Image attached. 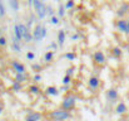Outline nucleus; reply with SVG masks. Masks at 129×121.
<instances>
[{"label":"nucleus","instance_id":"30","mask_svg":"<svg viewBox=\"0 0 129 121\" xmlns=\"http://www.w3.org/2000/svg\"><path fill=\"white\" fill-rule=\"evenodd\" d=\"M5 13H6V10H5V6H4L3 1H0V16H4V15H5Z\"/></svg>","mask_w":129,"mask_h":121},{"label":"nucleus","instance_id":"35","mask_svg":"<svg viewBox=\"0 0 129 121\" xmlns=\"http://www.w3.org/2000/svg\"><path fill=\"white\" fill-rule=\"evenodd\" d=\"M58 45H59V44H58V43H54V42H53V43L50 44V47H51V49H53V50H56Z\"/></svg>","mask_w":129,"mask_h":121},{"label":"nucleus","instance_id":"25","mask_svg":"<svg viewBox=\"0 0 129 121\" xmlns=\"http://www.w3.org/2000/svg\"><path fill=\"white\" fill-rule=\"evenodd\" d=\"M64 58L68 59V61H74V59L77 58V56H75V53H73V52H67V53L64 54Z\"/></svg>","mask_w":129,"mask_h":121},{"label":"nucleus","instance_id":"41","mask_svg":"<svg viewBox=\"0 0 129 121\" xmlns=\"http://www.w3.org/2000/svg\"><path fill=\"white\" fill-rule=\"evenodd\" d=\"M5 121H9V120H5Z\"/></svg>","mask_w":129,"mask_h":121},{"label":"nucleus","instance_id":"14","mask_svg":"<svg viewBox=\"0 0 129 121\" xmlns=\"http://www.w3.org/2000/svg\"><path fill=\"white\" fill-rule=\"evenodd\" d=\"M14 37L18 40H23V34H21V30H20V27H19V23L14 25Z\"/></svg>","mask_w":129,"mask_h":121},{"label":"nucleus","instance_id":"22","mask_svg":"<svg viewBox=\"0 0 129 121\" xmlns=\"http://www.w3.org/2000/svg\"><path fill=\"white\" fill-rule=\"evenodd\" d=\"M112 53H113V56H114L115 58H120L122 54H123V52H122V49H120L119 47H114V48L112 49Z\"/></svg>","mask_w":129,"mask_h":121},{"label":"nucleus","instance_id":"29","mask_svg":"<svg viewBox=\"0 0 129 121\" xmlns=\"http://www.w3.org/2000/svg\"><path fill=\"white\" fill-rule=\"evenodd\" d=\"M46 15H49V16L55 15V11H54V9H53L50 5H46Z\"/></svg>","mask_w":129,"mask_h":121},{"label":"nucleus","instance_id":"6","mask_svg":"<svg viewBox=\"0 0 129 121\" xmlns=\"http://www.w3.org/2000/svg\"><path fill=\"white\" fill-rule=\"evenodd\" d=\"M11 68H13V71L15 73H25L26 72L25 66L21 62H19V61H13L11 62Z\"/></svg>","mask_w":129,"mask_h":121},{"label":"nucleus","instance_id":"36","mask_svg":"<svg viewBox=\"0 0 129 121\" xmlns=\"http://www.w3.org/2000/svg\"><path fill=\"white\" fill-rule=\"evenodd\" d=\"M3 111H4V103H3V102H0V115L3 114Z\"/></svg>","mask_w":129,"mask_h":121},{"label":"nucleus","instance_id":"27","mask_svg":"<svg viewBox=\"0 0 129 121\" xmlns=\"http://www.w3.org/2000/svg\"><path fill=\"white\" fill-rule=\"evenodd\" d=\"M74 6H75L74 0H67V4H65V9H67V10H70V9H73Z\"/></svg>","mask_w":129,"mask_h":121},{"label":"nucleus","instance_id":"32","mask_svg":"<svg viewBox=\"0 0 129 121\" xmlns=\"http://www.w3.org/2000/svg\"><path fill=\"white\" fill-rule=\"evenodd\" d=\"M74 67H70V68H68L67 70V72H65V75H69V76H73V73H74Z\"/></svg>","mask_w":129,"mask_h":121},{"label":"nucleus","instance_id":"40","mask_svg":"<svg viewBox=\"0 0 129 121\" xmlns=\"http://www.w3.org/2000/svg\"><path fill=\"white\" fill-rule=\"evenodd\" d=\"M54 1H56V3H59V1H60V0H54Z\"/></svg>","mask_w":129,"mask_h":121},{"label":"nucleus","instance_id":"10","mask_svg":"<svg viewBox=\"0 0 129 121\" xmlns=\"http://www.w3.org/2000/svg\"><path fill=\"white\" fill-rule=\"evenodd\" d=\"M11 50H13V52H15V53L21 52V42H20V40H18L15 37H14L13 40H11Z\"/></svg>","mask_w":129,"mask_h":121},{"label":"nucleus","instance_id":"33","mask_svg":"<svg viewBox=\"0 0 129 121\" xmlns=\"http://www.w3.org/2000/svg\"><path fill=\"white\" fill-rule=\"evenodd\" d=\"M33 80L35 81V82H42V75H39V73H37L34 77H33Z\"/></svg>","mask_w":129,"mask_h":121},{"label":"nucleus","instance_id":"26","mask_svg":"<svg viewBox=\"0 0 129 121\" xmlns=\"http://www.w3.org/2000/svg\"><path fill=\"white\" fill-rule=\"evenodd\" d=\"M50 24H53V25H58L59 24V22H60V18L58 16V15H53V16H50Z\"/></svg>","mask_w":129,"mask_h":121},{"label":"nucleus","instance_id":"39","mask_svg":"<svg viewBox=\"0 0 129 121\" xmlns=\"http://www.w3.org/2000/svg\"><path fill=\"white\" fill-rule=\"evenodd\" d=\"M33 1H34V0H28V3H29V5H33Z\"/></svg>","mask_w":129,"mask_h":121},{"label":"nucleus","instance_id":"24","mask_svg":"<svg viewBox=\"0 0 129 121\" xmlns=\"http://www.w3.org/2000/svg\"><path fill=\"white\" fill-rule=\"evenodd\" d=\"M61 83H63L64 86H69V84L72 83V76L65 75V76L63 77V80H61Z\"/></svg>","mask_w":129,"mask_h":121},{"label":"nucleus","instance_id":"16","mask_svg":"<svg viewBox=\"0 0 129 121\" xmlns=\"http://www.w3.org/2000/svg\"><path fill=\"white\" fill-rule=\"evenodd\" d=\"M65 30L64 29H60L59 32H58V44L59 45H63L64 43H65Z\"/></svg>","mask_w":129,"mask_h":121},{"label":"nucleus","instance_id":"21","mask_svg":"<svg viewBox=\"0 0 129 121\" xmlns=\"http://www.w3.org/2000/svg\"><path fill=\"white\" fill-rule=\"evenodd\" d=\"M65 13H67L65 5H63V4H59V6H58V16H59V18H63V16L65 15Z\"/></svg>","mask_w":129,"mask_h":121},{"label":"nucleus","instance_id":"19","mask_svg":"<svg viewBox=\"0 0 129 121\" xmlns=\"http://www.w3.org/2000/svg\"><path fill=\"white\" fill-rule=\"evenodd\" d=\"M129 11V4H123L120 8H119V10H118V15L119 16H123L125 13H128Z\"/></svg>","mask_w":129,"mask_h":121},{"label":"nucleus","instance_id":"38","mask_svg":"<svg viewBox=\"0 0 129 121\" xmlns=\"http://www.w3.org/2000/svg\"><path fill=\"white\" fill-rule=\"evenodd\" d=\"M78 38H79V36H78V34H73V36H72V39L73 40H77Z\"/></svg>","mask_w":129,"mask_h":121},{"label":"nucleus","instance_id":"18","mask_svg":"<svg viewBox=\"0 0 129 121\" xmlns=\"http://www.w3.org/2000/svg\"><path fill=\"white\" fill-rule=\"evenodd\" d=\"M53 59H54V50H48L45 53V56H44V61L46 63H50Z\"/></svg>","mask_w":129,"mask_h":121},{"label":"nucleus","instance_id":"28","mask_svg":"<svg viewBox=\"0 0 129 121\" xmlns=\"http://www.w3.org/2000/svg\"><path fill=\"white\" fill-rule=\"evenodd\" d=\"M26 58H28V61H34L35 59V53L33 50H28L26 52Z\"/></svg>","mask_w":129,"mask_h":121},{"label":"nucleus","instance_id":"1","mask_svg":"<svg viewBox=\"0 0 129 121\" xmlns=\"http://www.w3.org/2000/svg\"><path fill=\"white\" fill-rule=\"evenodd\" d=\"M72 117V114L70 111L68 110H64V109H56V110H53L50 114H49V119L53 121H67Z\"/></svg>","mask_w":129,"mask_h":121},{"label":"nucleus","instance_id":"8","mask_svg":"<svg viewBox=\"0 0 129 121\" xmlns=\"http://www.w3.org/2000/svg\"><path fill=\"white\" fill-rule=\"evenodd\" d=\"M88 86H89V88L91 91H96L99 88V86H100V80L98 77H95V76H91L89 78V81H88Z\"/></svg>","mask_w":129,"mask_h":121},{"label":"nucleus","instance_id":"5","mask_svg":"<svg viewBox=\"0 0 129 121\" xmlns=\"http://www.w3.org/2000/svg\"><path fill=\"white\" fill-rule=\"evenodd\" d=\"M93 61H94L96 64H99V66H103V64L105 63L107 58H105V54H104L102 50H96V52L93 54Z\"/></svg>","mask_w":129,"mask_h":121},{"label":"nucleus","instance_id":"4","mask_svg":"<svg viewBox=\"0 0 129 121\" xmlns=\"http://www.w3.org/2000/svg\"><path fill=\"white\" fill-rule=\"evenodd\" d=\"M105 98H107L108 102H112L113 103V102H115L119 98V93H118V91L115 88H109L105 92Z\"/></svg>","mask_w":129,"mask_h":121},{"label":"nucleus","instance_id":"11","mask_svg":"<svg viewBox=\"0 0 129 121\" xmlns=\"http://www.w3.org/2000/svg\"><path fill=\"white\" fill-rule=\"evenodd\" d=\"M117 29L120 32V33H125L127 32V19H119L118 22H117Z\"/></svg>","mask_w":129,"mask_h":121},{"label":"nucleus","instance_id":"3","mask_svg":"<svg viewBox=\"0 0 129 121\" xmlns=\"http://www.w3.org/2000/svg\"><path fill=\"white\" fill-rule=\"evenodd\" d=\"M33 8L38 15L39 19H44L46 16V5L44 4L43 0H34L33 1Z\"/></svg>","mask_w":129,"mask_h":121},{"label":"nucleus","instance_id":"15","mask_svg":"<svg viewBox=\"0 0 129 121\" xmlns=\"http://www.w3.org/2000/svg\"><path fill=\"white\" fill-rule=\"evenodd\" d=\"M26 80H28L26 73H15L14 81H16V82H19V83H24V82H26Z\"/></svg>","mask_w":129,"mask_h":121},{"label":"nucleus","instance_id":"20","mask_svg":"<svg viewBox=\"0 0 129 121\" xmlns=\"http://www.w3.org/2000/svg\"><path fill=\"white\" fill-rule=\"evenodd\" d=\"M21 88H23V83H19V82H16V81H13V83H11V90H13L14 92H19V91H21Z\"/></svg>","mask_w":129,"mask_h":121},{"label":"nucleus","instance_id":"37","mask_svg":"<svg viewBox=\"0 0 129 121\" xmlns=\"http://www.w3.org/2000/svg\"><path fill=\"white\" fill-rule=\"evenodd\" d=\"M125 34H129V18L127 19V32H125Z\"/></svg>","mask_w":129,"mask_h":121},{"label":"nucleus","instance_id":"2","mask_svg":"<svg viewBox=\"0 0 129 121\" xmlns=\"http://www.w3.org/2000/svg\"><path fill=\"white\" fill-rule=\"evenodd\" d=\"M77 96L75 95H68V96H65L64 98H63V101H61V109H64V110H68V111H72L74 107H75V105H77Z\"/></svg>","mask_w":129,"mask_h":121},{"label":"nucleus","instance_id":"13","mask_svg":"<svg viewBox=\"0 0 129 121\" xmlns=\"http://www.w3.org/2000/svg\"><path fill=\"white\" fill-rule=\"evenodd\" d=\"M45 93H46L48 96H58V95H59V90H58L55 86H49V87H46Z\"/></svg>","mask_w":129,"mask_h":121},{"label":"nucleus","instance_id":"9","mask_svg":"<svg viewBox=\"0 0 129 121\" xmlns=\"http://www.w3.org/2000/svg\"><path fill=\"white\" fill-rule=\"evenodd\" d=\"M42 25H37L33 30V38L34 42H42L43 40V36H42Z\"/></svg>","mask_w":129,"mask_h":121},{"label":"nucleus","instance_id":"12","mask_svg":"<svg viewBox=\"0 0 129 121\" xmlns=\"http://www.w3.org/2000/svg\"><path fill=\"white\" fill-rule=\"evenodd\" d=\"M127 111H128V107H127V105H125L124 102H119V103L115 106V112H117L118 115H124Z\"/></svg>","mask_w":129,"mask_h":121},{"label":"nucleus","instance_id":"17","mask_svg":"<svg viewBox=\"0 0 129 121\" xmlns=\"http://www.w3.org/2000/svg\"><path fill=\"white\" fill-rule=\"evenodd\" d=\"M9 4H10V8L15 13H18L20 10V3H19V0H9Z\"/></svg>","mask_w":129,"mask_h":121},{"label":"nucleus","instance_id":"31","mask_svg":"<svg viewBox=\"0 0 129 121\" xmlns=\"http://www.w3.org/2000/svg\"><path fill=\"white\" fill-rule=\"evenodd\" d=\"M8 44V40L4 36H0V47H5Z\"/></svg>","mask_w":129,"mask_h":121},{"label":"nucleus","instance_id":"34","mask_svg":"<svg viewBox=\"0 0 129 121\" xmlns=\"http://www.w3.org/2000/svg\"><path fill=\"white\" fill-rule=\"evenodd\" d=\"M46 34H48V30H46L45 27H43V28H42V36H43V39L46 37Z\"/></svg>","mask_w":129,"mask_h":121},{"label":"nucleus","instance_id":"23","mask_svg":"<svg viewBox=\"0 0 129 121\" xmlns=\"http://www.w3.org/2000/svg\"><path fill=\"white\" fill-rule=\"evenodd\" d=\"M29 91L33 93V95H39L42 91H40V88L37 86V84H30L29 86Z\"/></svg>","mask_w":129,"mask_h":121},{"label":"nucleus","instance_id":"7","mask_svg":"<svg viewBox=\"0 0 129 121\" xmlns=\"http://www.w3.org/2000/svg\"><path fill=\"white\" fill-rule=\"evenodd\" d=\"M42 117H43L42 112H39V111H30L25 116V121H40Z\"/></svg>","mask_w":129,"mask_h":121}]
</instances>
